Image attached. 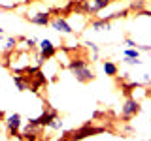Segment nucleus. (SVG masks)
<instances>
[{
  "label": "nucleus",
  "instance_id": "6e6552de",
  "mask_svg": "<svg viewBox=\"0 0 151 141\" xmlns=\"http://www.w3.org/2000/svg\"><path fill=\"white\" fill-rule=\"evenodd\" d=\"M57 117H59V115H57V111H55V109H51V107H47V109L42 113L38 119H34V120H36V124H38V126H49V124H51V120H55Z\"/></svg>",
  "mask_w": 151,
  "mask_h": 141
},
{
  "label": "nucleus",
  "instance_id": "4be33fe9",
  "mask_svg": "<svg viewBox=\"0 0 151 141\" xmlns=\"http://www.w3.org/2000/svg\"><path fill=\"white\" fill-rule=\"evenodd\" d=\"M2 32H4V28H2V26H0V34H2Z\"/></svg>",
  "mask_w": 151,
  "mask_h": 141
},
{
  "label": "nucleus",
  "instance_id": "7ed1b4c3",
  "mask_svg": "<svg viewBox=\"0 0 151 141\" xmlns=\"http://www.w3.org/2000/svg\"><path fill=\"white\" fill-rule=\"evenodd\" d=\"M142 109V105H140V102L136 100V98H127L125 102H123V105H121V119L123 120H130L132 117H136L140 113Z\"/></svg>",
  "mask_w": 151,
  "mask_h": 141
},
{
  "label": "nucleus",
  "instance_id": "9b49d317",
  "mask_svg": "<svg viewBox=\"0 0 151 141\" xmlns=\"http://www.w3.org/2000/svg\"><path fill=\"white\" fill-rule=\"evenodd\" d=\"M12 79H13V85H15V88L19 92H25L28 88V79L27 77H23V75H12Z\"/></svg>",
  "mask_w": 151,
  "mask_h": 141
},
{
  "label": "nucleus",
  "instance_id": "9d476101",
  "mask_svg": "<svg viewBox=\"0 0 151 141\" xmlns=\"http://www.w3.org/2000/svg\"><path fill=\"white\" fill-rule=\"evenodd\" d=\"M102 70H104V73H106L108 77H117V73H119V66L113 62V60H104Z\"/></svg>",
  "mask_w": 151,
  "mask_h": 141
},
{
  "label": "nucleus",
  "instance_id": "f257e3e1",
  "mask_svg": "<svg viewBox=\"0 0 151 141\" xmlns=\"http://www.w3.org/2000/svg\"><path fill=\"white\" fill-rule=\"evenodd\" d=\"M68 70H70V73L74 75L76 79H78L79 83H89V81H94V72H93V68L89 66L87 60H78V58H72L68 62Z\"/></svg>",
  "mask_w": 151,
  "mask_h": 141
},
{
  "label": "nucleus",
  "instance_id": "2eb2a0df",
  "mask_svg": "<svg viewBox=\"0 0 151 141\" xmlns=\"http://www.w3.org/2000/svg\"><path fill=\"white\" fill-rule=\"evenodd\" d=\"M17 43H19V40H17V38H8V40H6V45H4V51H12V49H15V47H17Z\"/></svg>",
  "mask_w": 151,
  "mask_h": 141
},
{
  "label": "nucleus",
  "instance_id": "0eeeda50",
  "mask_svg": "<svg viewBox=\"0 0 151 141\" xmlns=\"http://www.w3.org/2000/svg\"><path fill=\"white\" fill-rule=\"evenodd\" d=\"M27 19L32 23V25H36V26H47V25L51 23V15H49L47 11H38V13H32V15H28Z\"/></svg>",
  "mask_w": 151,
  "mask_h": 141
},
{
  "label": "nucleus",
  "instance_id": "6ab92c4d",
  "mask_svg": "<svg viewBox=\"0 0 151 141\" xmlns=\"http://www.w3.org/2000/svg\"><path fill=\"white\" fill-rule=\"evenodd\" d=\"M125 43L129 45V47H136V49H138V43H136L134 40H130V38H127V40H125Z\"/></svg>",
  "mask_w": 151,
  "mask_h": 141
},
{
  "label": "nucleus",
  "instance_id": "412c9836",
  "mask_svg": "<svg viewBox=\"0 0 151 141\" xmlns=\"http://www.w3.org/2000/svg\"><path fill=\"white\" fill-rule=\"evenodd\" d=\"M0 120H2V109H0Z\"/></svg>",
  "mask_w": 151,
  "mask_h": 141
},
{
  "label": "nucleus",
  "instance_id": "f03ea898",
  "mask_svg": "<svg viewBox=\"0 0 151 141\" xmlns=\"http://www.w3.org/2000/svg\"><path fill=\"white\" fill-rule=\"evenodd\" d=\"M4 126H6V132H8L9 137H15V135H19V132L23 128V117L19 113H12V115H8L4 119Z\"/></svg>",
  "mask_w": 151,
  "mask_h": 141
},
{
  "label": "nucleus",
  "instance_id": "ddd939ff",
  "mask_svg": "<svg viewBox=\"0 0 151 141\" xmlns=\"http://www.w3.org/2000/svg\"><path fill=\"white\" fill-rule=\"evenodd\" d=\"M85 45H87L89 49L93 51V60H98V55H100V47L94 43V41H91V40H89V41H85Z\"/></svg>",
  "mask_w": 151,
  "mask_h": 141
},
{
  "label": "nucleus",
  "instance_id": "5701e85b",
  "mask_svg": "<svg viewBox=\"0 0 151 141\" xmlns=\"http://www.w3.org/2000/svg\"><path fill=\"white\" fill-rule=\"evenodd\" d=\"M0 40H2V34H0Z\"/></svg>",
  "mask_w": 151,
  "mask_h": 141
},
{
  "label": "nucleus",
  "instance_id": "1a4fd4ad",
  "mask_svg": "<svg viewBox=\"0 0 151 141\" xmlns=\"http://www.w3.org/2000/svg\"><path fill=\"white\" fill-rule=\"evenodd\" d=\"M89 26H91L94 32L111 30V21H110V19H104V17H98V19H93V21L89 23Z\"/></svg>",
  "mask_w": 151,
  "mask_h": 141
},
{
  "label": "nucleus",
  "instance_id": "b1692460",
  "mask_svg": "<svg viewBox=\"0 0 151 141\" xmlns=\"http://www.w3.org/2000/svg\"><path fill=\"white\" fill-rule=\"evenodd\" d=\"M145 141H151V139H145Z\"/></svg>",
  "mask_w": 151,
  "mask_h": 141
},
{
  "label": "nucleus",
  "instance_id": "423d86ee",
  "mask_svg": "<svg viewBox=\"0 0 151 141\" xmlns=\"http://www.w3.org/2000/svg\"><path fill=\"white\" fill-rule=\"evenodd\" d=\"M38 47H40V55L44 56L45 60H49V58H53V55H55V45H53V41L51 40H40L38 41Z\"/></svg>",
  "mask_w": 151,
  "mask_h": 141
},
{
  "label": "nucleus",
  "instance_id": "20e7f679",
  "mask_svg": "<svg viewBox=\"0 0 151 141\" xmlns=\"http://www.w3.org/2000/svg\"><path fill=\"white\" fill-rule=\"evenodd\" d=\"M111 0H81V9L87 15H96L98 11H102L106 6H110Z\"/></svg>",
  "mask_w": 151,
  "mask_h": 141
},
{
  "label": "nucleus",
  "instance_id": "f8f14e48",
  "mask_svg": "<svg viewBox=\"0 0 151 141\" xmlns=\"http://www.w3.org/2000/svg\"><path fill=\"white\" fill-rule=\"evenodd\" d=\"M123 56H129V58H140V49H136V47H127V49L123 51Z\"/></svg>",
  "mask_w": 151,
  "mask_h": 141
},
{
  "label": "nucleus",
  "instance_id": "dca6fc26",
  "mask_svg": "<svg viewBox=\"0 0 151 141\" xmlns=\"http://www.w3.org/2000/svg\"><path fill=\"white\" fill-rule=\"evenodd\" d=\"M63 126H64V122L59 119V117H57L55 120H51V124L47 126V128H53V130H63Z\"/></svg>",
  "mask_w": 151,
  "mask_h": 141
},
{
  "label": "nucleus",
  "instance_id": "39448f33",
  "mask_svg": "<svg viewBox=\"0 0 151 141\" xmlns=\"http://www.w3.org/2000/svg\"><path fill=\"white\" fill-rule=\"evenodd\" d=\"M49 26L53 28L55 32H59V34H72V32H74V28L68 23V19L63 17V15L53 17V19H51V23H49Z\"/></svg>",
  "mask_w": 151,
  "mask_h": 141
},
{
  "label": "nucleus",
  "instance_id": "4468645a",
  "mask_svg": "<svg viewBox=\"0 0 151 141\" xmlns=\"http://www.w3.org/2000/svg\"><path fill=\"white\" fill-rule=\"evenodd\" d=\"M130 9H134V11H144L145 9V0H132Z\"/></svg>",
  "mask_w": 151,
  "mask_h": 141
},
{
  "label": "nucleus",
  "instance_id": "f3484780",
  "mask_svg": "<svg viewBox=\"0 0 151 141\" xmlns=\"http://www.w3.org/2000/svg\"><path fill=\"white\" fill-rule=\"evenodd\" d=\"M123 62L129 64V66H142V60L140 58H129V56H123Z\"/></svg>",
  "mask_w": 151,
  "mask_h": 141
},
{
  "label": "nucleus",
  "instance_id": "a211bd4d",
  "mask_svg": "<svg viewBox=\"0 0 151 141\" xmlns=\"http://www.w3.org/2000/svg\"><path fill=\"white\" fill-rule=\"evenodd\" d=\"M23 43H25L28 49H34L36 43H38V40H36V38H25V41H23Z\"/></svg>",
  "mask_w": 151,
  "mask_h": 141
},
{
  "label": "nucleus",
  "instance_id": "aec40b11",
  "mask_svg": "<svg viewBox=\"0 0 151 141\" xmlns=\"http://www.w3.org/2000/svg\"><path fill=\"white\" fill-rule=\"evenodd\" d=\"M138 49L140 51H151V45H140L138 43Z\"/></svg>",
  "mask_w": 151,
  "mask_h": 141
}]
</instances>
